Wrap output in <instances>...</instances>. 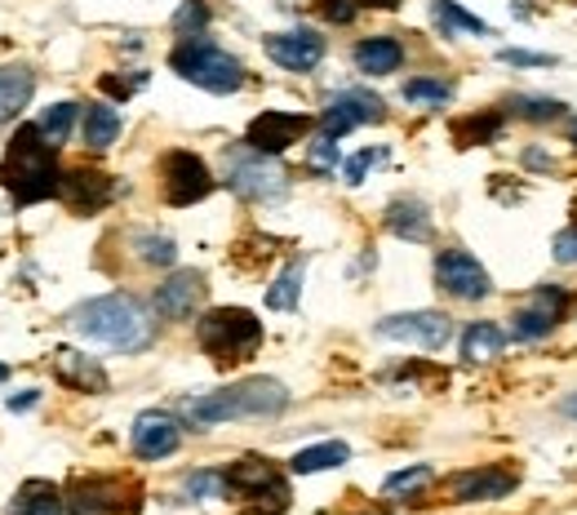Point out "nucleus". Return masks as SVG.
I'll list each match as a JSON object with an SVG mask.
<instances>
[{
    "mask_svg": "<svg viewBox=\"0 0 577 515\" xmlns=\"http://www.w3.org/2000/svg\"><path fill=\"white\" fill-rule=\"evenodd\" d=\"M204 303V276L200 272H174L156 290V316L160 320H191Z\"/></svg>",
    "mask_w": 577,
    "mask_h": 515,
    "instance_id": "nucleus-17",
    "label": "nucleus"
},
{
    "mask_svg": "<svg viewBox=\"0 0 577 515\" xmlns=\"http://www.w3.org/2000/svg\"><path fill=\"white\" fill-rule=\"evenodd\" d=\"M63 511H67V497L50 480H23L10 502V515H63Z\"/></svg>",
    "mask_w": 577,
    "mask_h": 515,
    "instance_id": "nucleus-23",
    "label": "nucleus"
},
{
    "mask_svg": "<svg viewBox=\"0 0 577 515\" xmlns=\"http://www.w3.org/2000/svg\"><path fill=\"white\" fill-rule=\"evenodd\" d=\"M427 484H431V466H427V462H418V466H405V471L387 475L382 493H387V497H413V493H418V488H427Z\"/></svg>",
    "mask_w": 577,
    "mask_h": 515,
    "instance_id": "nucleus-34",
    "label": "nucleus"
},
{
    "mask_svg": "<svg viewBox=\"0 0 577 515\" xmlns=\"http://www.w3.org/2000/svg\"><path fill=\"white\" fill-rule=\"evenodd\" d=\"M431 19L449 32V36H493V28L475 14H466L462 6H453V0H431Z\"/></svg>",
    "mask_w": 577,
    "mask_h": 515,
    "instance_id": "nucleus-28",
    "label": "nucleus"
},
{
    "mask_svg": "<svg viewBox=\"0 0 577 515\" xmlns=\"http://www.w3.org/2000/svg\"><path fill=\"white\" fill-rule=\"evenodd\" d=\"M405 103L427 107V112H440V107L453 103V85H449V81H436V76H413V81L405 85Z\"/></svg>",
    "mask_w": 577,
    "mask_h": 515,
    "instance_id": "nucleus-30",
    "label": "nucleus"
},
{
    "mask_svg": "<svg viewBox=\"0 0 577 515\" xmlns=\"http://www.w3.org/2000/svg\"><path fill=\"white\" fill-rule=\"evenodd\" d=\"M515 488V475L502 466H475L453 480V502H493Z\"/></svg>",
    "mask_w": 577,
    "mask_h": 515,
    "instance_id": "nucleus-20",
    "label": "nucleus"
},
{
    "mask_svg": "<svg viewBox=\"0 0 577 515\" xmlns=\"http://www.w3.org/2000/svg\"><path fill=\"white\" fill-rule=\"evenodd\" d=\"M36 94V76L28 67H0V125H10Z\"/></svg>",
    "mask_w": 577,
    "mask_h": 515,
    "instance_id": "nucleus-24",
    "label": "nucleus"
},
{
    "mask_svg": "<svg viewBox=\"0 0 577 515\" xmlns=\"http://www.w3.org/2000/svg\"><path fill=\"white\" fill-rule=\"evenodd\" d=\"M6 378H10V369H6V365H0V382H6Z\"/></svg>",
    "mask_w": 577,
    "mask_h": 515,
    "instance_id": "nucleus-47",
    "label": "nucleus"
},
{
    "mask_svg": "<svg viewBox=\"0 0 577 515\" xmlns=\"http://www.w3.org/2000/svg\"><path fill=\"white\" fill-rule=\"evenodd\" d=\"M550 253H555V263H577V227H564L559 235H555V244H550Z\"/></svg>",
    "mask_w": 577,
    "mask_h": 515,
    "instance_id": "nucleus-41",
    "label": "nucleus"
},
{
    "mask_svg": "<svg viewBox=\"0 0 577 515\" xmlns=\"http://www.w3.org/2000/svg\"><path fill=\"white\" fill-rule=\"evenodd\" d=\"M387 231L400 235V240H413V244H427L431 240V213L422 200L413 196H400L387 204Z\"/></svg>",
    "mask_w": 577,
    "mask_h": 515,
    "instance_id": "nucleus-21",
    "label": "nucleus"
},
{
    "mask_svg": "<svg viewBox=\"0 0 577 515\" xmlns=\"http://www.w3.org/2000/svg\"><path fill=\"white\" fill-rule=\"evenodd\" d=\"M360 6H369V10H396L400 0H360Z\"/></svg>",
    "mask_w": 577,
    "mask_h": 515,
    "instance_id": "nucleus-45",
    "label": "nucleus"
},
{
    "mask_svg": "<svg viewBox=\"0 0 577 515\" xmlns=\"http://www.w3.org/2000/svg\"><path fill=\"white\" fill-rule=\"evenodd\" d=\"M316 10H321V19H325V23H338V28H347V23L360 14V0H321Z\"/></svg>",
    "mask_w": 577,
    "mask_h": 515,
    "instance_id": "nucleus-40",
    "label": "nucleus"
},
{
    "mask_svg": "<svg viewBox=\"0 0 577 515\" xmlns=\"http://www.w3.org/2000/svg\"><path fill=\"white\" fill-rule=\"evenodd\" d=\"M564 312H568V294L564 290H555V285H537L524 303H520V312H515V343H537V338H546L559 320H564Z\"/></svg>",
    "mask_w": 577,
    "mask_h": 515,
    "instance_id": "nucleus-13",
    "label": "nucleus"
},
{
    "mask_svg": "<svg viewBox=\"0 0 577 515\" xmlns=\"http://www.w3.org/2000/svg\"><path fill=\"white\" fill-rule=\"evenodd\" d=\"M382 160H387V151H382V147H365V151H356V156L343 165V178H347L352 187H360V182H365V174H369L374 165H382Z\"/></svg>",
    "mask_w": 577,
    "mask_h": 515,
    "instance_id": "nucleus-38",
    "label": "nucleus"
},
{
    "mask_svg": "<svg viewBox=\"0 0 577 515\" xmlns=\"http://www.w3.org/2000/svg\"><path fill=\"white\" fill-rule=\"evenodd\" d=\"M266 59L284 72H316L321 59H325V36L307 32V28H294V32H275L262 41Z\"/></svg>",
    "mask_w": 577,
    "mask_h": 515,
    "instance_id": "nucleus-15",
    "label": "nucleus"
},
{
    "mask_svg": "<svg viewBox=\"0 0 577 515\" xmlns=\"http://www.w3.org/2000/svg\"><path fill=\"white\" fill-rule=\"evenodd\" d=\"M0 182L14 191V204H41V200L63 191V169L54 160V147L41 138L36 125L14 129L10 151H6V169H0Z\"/></svg>",
    "mask_w": 577,
    "mask_h": 515,
    "instance_id": "nucleus-3",
    "label": "nucleus"
},
{
    "mask_svg": "<svg viewBox=\"0 0 577 515\" xmlns=\"http://www.w3.org/2000/svg\"><path fill=\"white\" fill-rule=\"evenodd\" d=\"M76 213H98L112 204L116 196V182L103 174V169H72L63 174V191H59Z\"/></svg>",
    "mask_w": 577,
    "mask_h": 515,
    "instance_id": "nucleus-18",
    "label": "nucleus"
},
{
    "mask_svg": "<svg viewBox=\"0 0 577 515\" xmlns=\"http://www.w3.org/2000/svg\"><path fill=\"white\" fill-rule=\"evenodd\" d=\"M134 249H138L143 263H151V267H174L178 263V244L169 235H160V231H138Z\"/></svg>",
    "mask_w": 577,
    "mask_h": 515,
    "instance_id": "nucleus-33",
    "label": "nucleus"
},
{
    "mask_svg": "<svg viewBox=\"0 0 577 515\" xmlns=\"http://www.w3.org/2000/svg\"><path fill=\"white\" fill-rule=\"evenodd\" d=\"M72 329H76L81 338H90V343H98V347H112V351H125V356L147 351L151 338H156L151 316H147L143 303L129 298V294H103V298L76 307V312H72Z\"/></svg>",
    "mask_w": 577,
    "mask_h": 515,
    "instance_id": "nucleus-2",
    "label": "nucleus"
},
{
    "mask_svg": "<svg viewBox=\"0 0 577 515\" xmlns=\"http://www.w3.org/2000/svg\"><path fill=\"white\" fill-rule=\"evenodd\" d=\"M378 338L409 343V347H422V351H444L449 338H453V320L444 312H405V316L378 320Z\"/></svg>",
    "mask_w": 577,
    "mask_h": 515,
    "instance_id": "nucleus-11",
    "label": "nucleus"
},
{
    "mask_svg": "<svg viewBox=\"0 0 577 515\" xmlns=\"http://www.w3.org/2000/svg\"><path fill=\"white\" fill-rule=\"evenodd\" d=\"M222 480H227V497H258L253 506H244L249 515H280L288 506V484L266 458H253V453L235 458L222 471Z\"/></svg>",
    "mask_w": 577,
    "mask_h": 515,
    "instance_id": "nucleus-6",
    "label": "nucleus"
},
{
    "mask_svg": "<svg viewBox=\"0 0 577 515\" xmlns=\"http://www.w3.org/2000/svg\"><path fill=\"white\" fill-rule=\"evenodd\" d=\"M76 116H81V107H76V103H54V107H45V112H41L36 129H41V138H45L50 147H63V143L72 138Z\"/></svg>",
    "mask_w": 577,
    "mask_h": 515,
    "instance_id": "nucleus-31",
    "label": "nucleus"
},
{
    "mask_svg": "<svg viewBox=\"0 0 577 515\" xmlns=\"http://www.w3.org/2000/svg\"><path fill=\"white\" fill-rule=\"evenodd\" d=\"M196 338L213 365H244L262 347V320L244 307H213L200 316Z\"/></svg>",
    "mask_w": 577,
    "mask_h": 515,
    "instance_id": "nucleus-4",
    "label": "nucleus"
},
{
    "mask_svg": "<svg viewBox=\"0 0 577 515\" xmlns=\"http://www.w3.org/2000/svg\"><path fill=\"white\" fill-rule=\"evenodd\" d=\"M169 67H174L182 81H191V85H200V90H209V94H235V90L244 85V63H240L235 54L218 50V45L204 41V36L178 41V50L169 54Z\"/></svg>",
    "mask_w": 577,
    "mask_h": 515,
    "instance_id": "nucleus-5",
    "label": "nucleus"
},
{
    "mask_svg": "<svg viewBox=\"0 0 577 515\" xmlns=\"http://www.w3.org/2000/svg\"><path fill=\"white\" fill-rule=\"evenodd\" d=\"M81 134H85V147H94V151L112 147V143L120 138V112H116L112 103H94V107H85Z\"/></svg>",
    "mask_w": 577,
    "mask_h": 515,
    "instance_id": "nucleus-25",
    "label": "nucleus"
},
{
    "mask_svg": "<svg viewBox=\"0 0 577 515\" xmlns=\"http://www.w3.org/2000/svg\"><path fill=\"white\" fill-rule=\"evenodd\" d=\"M497 134H502V116H497V112H475V116H466V120L453 125L458 147H484V143H493Z\"/></svg>",
    "mask_w": 577,
    "mask_h": 515,
    "instance_id": "nucleus-32",
    "label": "nucleus"
},
{
    "mask_svg": "<svg viewBox=\"0 0 577 515\" xmlns=\"http://www.w3.org/2000/svg\"><path fill=\"white\" fill-rule=\"evenodd\" d=\"M307 129H312V120H307L303 112H262V116L249 120L244 143H249L253 151H262V156H280L284 147H294Z\"/></svg>",
    "mask_w": 577,
    "mask_h": 515,
    "instance_id": "nucleus-14",
    "label": "nucleus"
},
{
    "mask_svg": "<svg viewBox=\"0 0 577 515\" xmlns=\"http://www.w3.org/2000/svg\"><path fill=\"white\" fill-rule=\"evenodd\" d=\"M382 116H387V107H382L378 94H369V90H338L325 103V112H321V134L343 138V134H352L360 125H378Z\"/></svg>",
    "mask_w": 577,
    "mask_h": 515,
    "instance_id": "nucleus-12",
    "label": "nucleus"
},
{
    "mask_svg": "<svg viewBox=\"0 0 577 515\" xmlns=\"http://www.w3.org/2000/svg\"><path fill=\"white\" fill-rule=\"evenodd\" d=\"M54 378H59L63 387H72V391H85V396H103V391H107L103 365H98L94 356L72 351V347H59V351H54Z\"/></svg>",
    "mask_w": 577,
    "mask_h": 515,
    "instance_id": "nucleus-19",
    "label": "nucleus"
},
{
    "mask_svg": "<svg viewBox=\"0 0 577 515\" xmlns=\"http://www.w3.org/2000/svg\"><path fill=\"white\" fill-rule=\"evenodd\" d=\"M178 444H182V427H178L174 413L147 409V413L134 418V453H138L143 462H160V458H169Z\"/></svg>",
    "mask_w": 577,
    "mask_h": 515,
    "instance_id": "nucleus-16",
    "label": "nucleus"
},
{
    "mask_svg": "<svg viewBox=\"0 0 577 515\" xmlns=\"http://www.w3.org/2000/svg\"><path fill=\"white\" fill-rule=\"evenodd\" d=\"M143 506V488L120 475H81L67 488L72 515H134Z\"/></svg>",
    "mask_w": 577,
    "mask_h": 515,
    "instance_id": "nucleus-7",
    "label": "nucleus"
},
{
    "mask_svg": "<svg viewBox=\"0 0 577 515\" xmlns=\"http://www.w3.org/2000/svg\"><path fill=\"white\" fill-rule=\"evenodd\" d=\"M227 187L240 196V200H253V204H275L288 196V174L275 156H262V151H240L231 156V169H227Z\"/></svg>",
    "mask_w": 577,
    "mask_h": 515,
    "instance_id": "nucleus-8",
    "label": "nucleus"
},
{
    "mask_svg": "<svg viewBox=\"0 0 577 515\" xmlns=\"http://www.w3.org/2000/svg\"><path fill=\"white\" fill-rule=\"evenodd\" d=\"M303 258L298 263H288L280 276H275V285L266 290V307L271 312H298V298H303Z\"/></svg>",
    "mask_w": 577,
    "mask_h": 515,
    "instance_id": "nucleus-29",
    "label": "nucleus"
},
{
    "mask_svg": "<svg viewBox=\"0 0 577 515\" xmlns=\"http://www.w3.org/2000/svg\"><path fill=\"white\" fill-rule=\"evenodd\" d=\"M352 59H356V67H360L365 76H391V72L405 67V45H400L396 36H369V41L356 45Z\"/></svg>",
    "mask_w": 577,
    "mask_h": 515,
    "instance_id": "nucleus-22",
    "label": "nucleus"
},
{
    "mask_svg": "<svg viewBox=\"0 0 577 515\" xmlns=\"http://www.w3.org/2000/svg\"><path fill=\"white\" fill-rule=\"evenodd\" d=\"M497 59H502L506 67H550V63H555L550 54H533V50H502Z\"/></svg>",
    "mask_w": 577,
    "mask_h": 515,
    "instance_id": "nucleus-42",
    "label": "nucleus"
},
{
    "mask_svg": "<svg viewBox=\"0 0 577 515\" xmlns=\"http://www.w3.org/2000/svg\"><path fill=\"white\" fill-rule=\"evenodd\" d=\"M307 165H312L316 174H334V165H338V138L321 134V138L312 143V156H307Z\"/></svg>",
    "mask_w": 577,
    "mask_h": 515,
    "instance_id": "nucleus-39",
    "label": "nucleus"
},
{
    "mask_svg": "<svg viewBox=\"0 0 577 515\" xmlns=\"http://www.w3.org/2000/svg\"><path fill=\"white\" fill-rule=\"evenodd\" d=\"M352 458V449L343 440H325V444H312L303 453H294V462H288V471L294 475H316V471H334Z\"/></svg>",
    "mask_w": 577,
    "mask_h": 515,
    "instance_id": "nucleus-26",
    "label": "nucleus"
},
{
    "mask_svg": "<svg viewBox=\"0 0 577 515\" xmlns=\"http://www.w3.org/2000/svg\"><path fill=\"white\" fill-rule=\"evenodd\" d=\"M41 400V391H23V396H10V413H23V409H32Z\"/></svg>",
    "mask_w": 577,
    "mask_h": 515,
    "instance_id": "nucleus-43",
    "label": "nucleus"
},
{
    "mask_svg": "<svg viewBox=\"0 0 577 515\" xmlns=\"http://www.w3.org/2000/svg\"><path fill=\"white\" fill-rule=\"evenodd\" d=\"M204 23H209V10L200 6V0H187V6L174 14V32H178L182 41H191V36H204Z\"/></svg>",
    "mask_w": 577,
    "mask_h": 515,
    "instance_id": "nucleus-37",
    "label": "nucleus"
},
{
    "mask_svg": "<svg viewBox=\"0 0 577 515\" xmlns=\"http://www.w3.org/2000/svg\"><path fill=\"white\" fill-rule=\"evenodd\" d=\"M506 107H511L515 116H524V120H555V116H564V103H559V98H537V94H515Z\"/></svg>",
    "mask_w": 577,
    "mask_h": 515,
    "instance_id": "nucleus-35",
    "label": "nucleus"
},
{
    "mask_svg": "<svg viewBox=\"0 0 577 515\" xmlns=\"http://www.w3.org/2000/svg\"><path fill=\"white\" fill-rule=\"evenodd\" d=\"M502 347H506V334H502L493 320H475V325L462 334V356H466L471 365H484V360L502 356Z\"/></svg>",
    "mask_w": 577,
    "mask_h": 515,
    "instance_id": "nucleus-27",
    "label": "nucleus"
},
{
    "mask_svg": "<svg viewBox=\"0 0 577 515\" xmlns=\"http://www.w3.org/2000/svg\"><path fill=\"white\" fill-rule=\"evenodd\" d=\"M182 493H187L191 502H204V497H227V480H222V471H191V475L182 480Z\"/></svg>",
    "mask_w": 577,
    "mask_h": 515,
    "instance_id": "nucleus-36",
    "label": "nucleus"
},
{
    "mask_svg": "<svg viewBox=\"0 0 577 515\" xmlns=\"http://www.w3.org/2000/svg\"><path fill=\"white\" fill-rule=\"evenodd\" d=\"M288 409V391L275 378H244L235 387L209 391V396H191L178 404V418L196 431L222 427V422H244V418H275Z\"/></svg>",
    "mask_w": 577,
    "mask_h": 515,
    "instance_id": "nucleus-1",
    "label": "nucleus"
},
{
    "mask_svg": "<svg viewBox=\"0 0 577 515\" xmlns=\"http://www.w3.org/2000/svg\"><path fill=\"white\" fill-rule=\"evenodd\" d=\"M568 143H577V120H573V125H568Z\"/></svg>",
    "mask_w": 577,
    "mask_h": 515,
    "instance_id": "nucleus-46",
    "label": "nucleus"
},
{
    "mask_svg": "<svg viewBox=\"0 0 577 515\" xmlns=\"http://www.w3.org/2000/svg\"><path fill=\"white\" fill-rule=\"evenodd\" d=\"M160 178H165V200L174 209H187L213 191V174L196 151H169L160 160Z\"/></svg>",
    "mask_w": 577,
    "mask_h": 515,
    "instance_id": "nucleus-10",
    "label": "nucleus"
},
{
    "mask_svg": "<svg viewBox=\"0 0 577 515\" xmlns=\"http://www.w3.org/2000/svg\"><path fill=\"white\" fill-rule=\"evenodd\" d=\"M436 285L449 294V298H462V303H480L489 290H493V276L484 272V263L466 249H444L436 258Z\"/></svg>",
    "mask_w": 577,
    "mask_h": 515,
    "instance_id": "nucleus-9",
    "label": "nucleus"
},
{
    "mask_svg": "<svg viewBox=\"0 0 577 515\" xmlns=\"http://www.w3.org/2000/svg\"><path fill=\"white\" fill-rule=\"evenodd\" d=\"M559 413H564V418H577V391H573V396H564V400H559Z\"/></svg>",
    "mask_w": 577,
    "mask_h": 515,
    "instance_id": "nucleus-44",
    "label": "nucleus"
}]
</instances>
